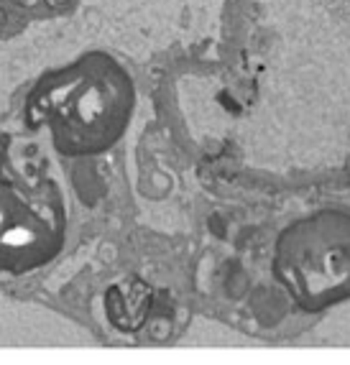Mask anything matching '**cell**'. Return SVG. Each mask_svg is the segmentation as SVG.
I'll list each match as a JSON object with an SVG mask.
<instances>
[{
    "label": "cell",
    "instance_id": "cell-1",
    "mask_svg": "<svg viewBox=\"0 0 350 365\" xmlns=\"http://www.w3.org/2000/svg\"><path fill=\"white\" fill-rule=\"evenodd\" d=\"M31 148L0 138V271H31L54 256L64 235V195Z\"/></svg>",
    "mask_w": 350,
    "mask_h": 365
}]
</instances>
